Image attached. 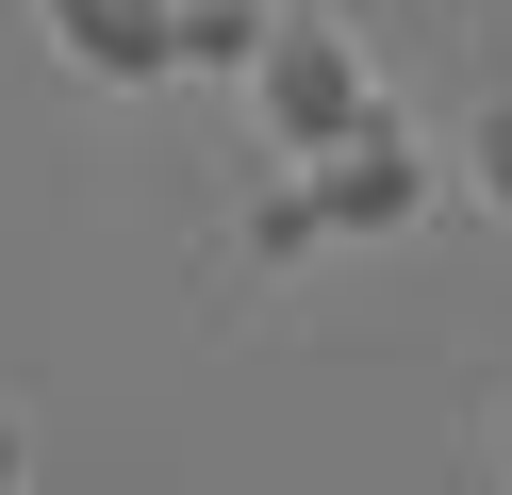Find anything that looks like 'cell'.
Masks as SVG:
<instances>
[{
    "mask_svg": "<svg viewBox=\"0 0 512 495\" xmlns=\"http://www.w3.org/2000/svg\"><path fill=\"white\" fill-rule=\"evenodd\" d=\"M463 165H479V198H496V215H512V99H496V116L463 132Z\"/></svg>",
    "mask_w": 512,
    "mask_h": 495,
    "instance_id": "8992f818",
    "label": "cell"
},
{
    "mask_svg": "<svg viewBox=\"0 0 512 495\" xmlns=\"http://www.w3.org/2000/svg\"><path fill=\"white\" fill-rule=\"evenodd\" d=\"M314 198H331V248H364V231H413V215H430V165H413L397 116H364L347 149H314Z\"/></svg>",
    "mask_w": 512,
    "mask_h": 495,
    "instance_id": "7a4b0ae2",
    "label": "cell"
},
{
    "mask_svg": "<svg viewBox=\"0 0 512 495\" xmlns=\"http://www.w3.org/2000/svg\"><path fill=\"white\" fill-rule=\"evenodd\" d=\"M50 50L83 83H166L182 66V0H50Z\"/></svg>",
    "mask_w": 512,
    "mask_h": 495,
    "instance_id": "3957f363",
    "label": "cell"
},
{
    "mask_svg": "<svg viewBox=\"0 0 512 495\" xmlns=\"http://www.w3.org/2000/svg\"><path fill=\"white\" fill-rule=\"evenodd\" d=\"M17 479H34V429H17V413H0V495H17Z\"/></svg>",
    "mask_w": 512,
    "mask_h": 495,
    "instance_id": "52a82bcc",
    "label": "cell"
},
{
    "mask_svg": "<svg viewBox=\"0 0 512 495\" xmlns=\"http://www.w3.org/2000/svg\"><path fill=\"white\" fill-rule=\"evenodd\" d=\"M496 462H512V396H496Z\"/></svg>",
    "mask_w": 512,
    "mask_h": 495,
    "instance_id": "ba28073f",
    "label": "cell"
},
{
    "mask_svg": "<svg viewBox=\"0 0 512 495\" xmlns=\"http://www.w3.org/2000/svg\"><path fill=\"white\" fill-rule=\"evenodd\" d=\"M265 50V0H182V66H248Z\"/></svg>",
    "mask_w": 512,
    "mask_h": 495,
    "instance_id": "5b68a950",
    "label": "cell"
},
{
    "mask_svg": "<svg viewBox=\"0 0 512 495\" xmlns=\"http://www.w3.org/2000/svg\"><path fill=\"white\" fill-rule=\"evenodd\" d=\"M331 248V198H314V165H265L248 182V264H314Z\"/></svg>",
    "mask_w": 512,
    "mask_h": 495,
    "instance_id": "277c9868",
    "label": "cell"
},
{
    "mask_svg": "<svg viewBox=\"0 0 512 495\" xmlns=\"http://www.w3.org/2000/svg\"><path fill=\"white\" fill-rule=\"evenodd\" d=\"M248 99H265V149H281V165H314V149H347V132L380 116V66L347 50V17H265Z\"/></svg>",
    "mask_w": 512,
    "mask_h": 495,
    "instance_id": "6da1fadb",
    "label": "cell"
}]
</instances>
